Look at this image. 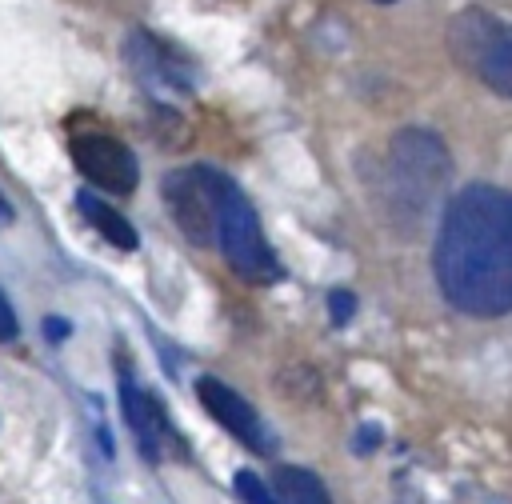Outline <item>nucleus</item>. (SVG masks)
Instances as JSON below:
<instances>
[{
  "label": "nucleus",
  "instance_id": "nucleus-14",
  "mask_svg": "<svg viewBox=\"0 0 512 504\" xmlns=\"http://www.w3.org/2000/svg\"><path fill=\"white\" fill-rule=\"evenodd\" d=\"M12 224V208H8V200L0 196V228H8Z\"/></svg>",
  "mask_w": 512,
  "mask_h": 504
},
{
  "label": "nucleus",
  "instance_id": "nucleus-12",
  "mask_svg": "<svg viewBox=\"0 0 512 504\" xmlns=\"http://www.w3.org/2000/svg\"><path fill=\"white\" fill-rule=\"evenodd\" d=\"M328 308H332V324H348L352 312H356V296L344 292V288H332L328 292Z\"/></svg>",
  "mask_w": 512,
  "mask_h": 504
},
{
  "label": "nucleus",
  "instance_id": "nucleus-9",
  "mask_svg": "<svg viewBox=\"0 0 512 504\" xmlns=\"http://www.w3.org/2000/svg\"><path fill=\"white\" fill-rule=\"evenodd\" d=\"M76 208H80V216L108 240V244H116V248H124V252H132L136 248V228L116 212V208H108L100 196H92V192H80L76 196Z\"/></svg>",
  "mask_w": 512,
  "mask_h": 504
},
{
  "label": "nucleus",
  "instance_id": "nucleus-4",
  "mask_svg": "<svg viewBox=\"0 0 512 504\" xmlns=\"http://www.w3.org/2000/svg\"><path fill=\"white\" fill-rule=\"evenodd\" d=\"M224 172L196 164V168H180L164 176V200L172 208V220L180 224V232L192 244H212L216 236V200L224 188Z\"/></svg>",
  "mask_w": 512,
  "mask_h": 504
},
{
  "label": "nucleus",
  "instance_id": "nucleus-1",
  "mask_svg": "<svg viewBox=\"0 0 512 504\" xmlns=\"http://www.w3.org/2000/svg\"><path fill=\"white\" fill-rule=\"evenodd\" d=\"M432 268L452 308L468 316L512 312V192L460 188L440 216Z\"/></svg>",
  "mask_w": 512,
  "mask_h": 504
},
{
  "label": "nucleus",
  "instance_id": "nucleus-3",
  "mask_svg": "<svg viewBox=\"0 0 512 504\" xmlns=\"http://www.w3.org/2000/svg\"><path fill=\"white\" fill-rule=\"evenodd\" d=\"M224 252V260L232 264L236 276L252 280V284H272L280 280V260L256 220V208L248 204V196L224 180L220 200H216V236H212Z\"/></svg>",
  "mask_w": 512,
  "mask_h": 504
},
{
  "label": "nucleus",
  "instance_id": "nucleus-13",
  "mask_svg": "<svg viewBox=\"0 0 512 504\" xmlns=\"http://www.w3.org/2000/svg\"><path fill=\"white\" fill-rule=\"evenodd\" d=\"M16 328H20V324H16V312H12L8 296L0 292V344H4V340H12V336H16Z\"/></svg>",
  "mask_w": 512,
  "mask_h": 504
},
{
  "label": "nucleus",
  "instance_id": "nucleus-8",
  "mask_svg": "<svg viewBox=\"0 0 512 504\" xmlns=\"http://www.w3.org/2000/svg\"><path fill=\"white\" fill-rule=\"evenodd\" d=\"M196 396H200V404L208 408V416H212L216 424H224L240 444H248V448H256V452H272V436L264 432L256 408H252L236 388H228V384L216 380V376H200V380H196Z\"/></svg>",
  "mask_w": 512,
  "mask_h": 504
},
{
  "label": "nucleus",
  "instance_id": "nucleus-5",
  "mask_svg": "<svg viewBox=\"0 0 512 504\" xmlns=\"http://www.w3.org/2000/svg\"><path fill=\"white\" fill-rule=\"evenodd\" d=\"M392 176L396 184L404 188V200L424 208V200H432L444 184V176L452 172V160L448 152L440 148V140L432 132H420V128H408L392 140Z\"/></svg>",
  "mask_w": 512,
  "mask_h": 504
},
{
  "label": "nucleus",
  "instance_id": "nucleus-2",
  "mask_svg": "<svg viewBox=\"0 0 512 504\" xmlns=\"http://www.w3.org/2000/svg\"><path fill=\"white\" fill-rule=\"evenodd\" d=\"M448 52L468 76L512 100V20L488 8H464L448 24Z\"/></svg>",
  "mask_w": 512,
  "mask_h": 504
},
{
  "label": "nucleus",
  "instance_id": "nucleus-15",
  "mask_svg": "<svg viewBox=\"0 0 512 504\" xmlns=\"http://www.w3.org/2000/svg\"><path fill=\"white\" fill-rule=\"evenodd\" d=\"M376 4H392V0H376Z\"/></svg>",
  "mask_w": 512,
  "mask_h": 504
},
{
  "label": "nucleus",
  "instance_id": "nucleus-11",
  "mask_svg": "<svg viewBox=\"0 0 512 504\" xmlns=\"http://www.w3.org/2000/svg\"><path fill=\"white\" fill-rule=\"evenodd\" d=\"M232 484H236V496H240L244 504H280L276 492H268V484H264L256 472H248V468H240Z\"/></svg>",
  "mask_w": 512,
  "mask_h": 504
},
{
  "label": "nucleus",
  "instance_id": "nucleus-10",
  "mask_svg": "<svg viewBox=\"0 0 512 504\" xmlns=\"http://www.w3.org/2000/svg\"><path fill=\"white\" fill-rule=\"evenodd\" d=\"M272 484H276V500H280V504H332L328 488H324L320 476L308 472V468L280 464L276 476H272Z\"/></svg>",
  "mask_w": 512,
  "mask_h": 504
},
{
  "label": "nucleus",
  "instance_id": "nucleus-7",
  "mask_svg": "<svg viewBox=\"0 0 512 504\" xmlns=\"http://www.w3.org/2000/svg\"><path fill=\"white\" fill-rule=\"evenodd\" d=\"M120 408H124V420L136 432V444L148 460H164L168 452H180V436H176L168 412L160 408V400L152 392L132 384V376L120 380Z\"/></svg>",
  "mask_w": 512,
  "mask_h": 504
},
{
  "label": "nucleus",
  "instance_id": "nucleus-6",
  "mask_svg": "<svg viewBox=\"0 0 512 504\" xmlns=\"http://www.w3.org/2000/svg\"><path fill=\"white\" fill-rule=\"evenodd\" d=\"M72 160L96 188H104L112 196H128L140 180V164H136L132 148L116 136H104V132L76 136L72 140Z\"/></svg>",
  "mask_w": 512,
  "mask_h": 504
}]
</instances>
